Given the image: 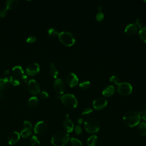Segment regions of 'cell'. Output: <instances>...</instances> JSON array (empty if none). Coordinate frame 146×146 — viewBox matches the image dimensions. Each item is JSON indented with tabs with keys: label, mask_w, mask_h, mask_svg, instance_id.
Instances as JSON below:
<instances>
[{
	"label": "cell",
	"mask_w": 146,
	"mask_h": 146,
	"mask_svg": "<svg viewBox=\"0 0 146 146\" xmlns=\"http://www.w3.org/2000/svg\"><path fill=\"white\" fill-rule=\"evenodd\" d=\"M123 121L124 124L130 127L138 125L140 121L139 113L135 111H129L125 113L123 116Z\"/></svg>",
	"instance_id": "obj_1"
},
{
	"label": "cell",
	"mask_w": 146,
	"mask_h": 146,
	"mask_svg": "<svg viewBox=\"0 0 146 146\" xmlns=\"http://www.w3.org/2000/svg\"><path fill=\"white\" fill-rule=\"evenodd\" d=\"M70 140L69 135L65 132L59 131L52 136L51 144L54 146H65Z\"/></svg>",
	"instance_id": "obj_2"
},
{
	"label": "cell",
	"mask_w": 146,
	"mask_h": 146,
	"mask_svg": "<svg viewBox=\"0 0 146 146\" xmlns=\"http://www.w3.org/2000/svg\"><path fill=\"white\" fill-rule=\"evenodd\" d=\"M58 36L59 40L63 44L67 46L73 45L75 42V37L74 35L67 31H61L58 34Z\"/></svg>",
	"instance_id": "obj_3"
},
{
	"label": "cell",
	"mask_w": 146,
	"mask_h": 146,
	"mask_svg": "<svg viewBox=\"0 0 146 146\" xmlns=\"http://www.w3.org/2000/svg\"><path fill=\"white\" fill-rule=\"evenodd\" d=\"M84 127L86 131L88 133H96L99 131L100 123L98 120H97L96 119L91 117L85 121Z\"/></svg>",
	"instance_id": "obj_4"
},
{
	"label": "cell",
	"mask_w": 146,
	"mask_h": 146,
	"mask_svg": "<svg viewBox=\"0 0 146 146\" xmlns=\"http://www.w3.org/2000/svg\"><path fill=\"white\" fill-rule=\"evenodd\" d=\"M63 104L68 108H73L78 105V101L76 97L71 94H66L60 97Z\"/></svg>",
	"instance_id": "obj_5"
},
{
	"label": "cell",
	"mask_w": 146,
	"mask_h": 146,
	"mask_svg": "<svg viewBox=\"0 0 146 146\" xmlns=\"http://www.w3.org/2000/svg\"><path fill=\"white\" fill-rule=\"evenodd\" d=\"M143 27V24L140 22L139 19H137L135 22L130 23L125 27L124 32L128 35H133L138 31H139Z\"/></svg>",
	"instance_id": "obj_6"
},
{
	"label": "cell",
	"mask_w": 146,
	"mask_h": 146,
	"mask_svg": "<svg viewBox=\"0 0 146 146\" xmlns=\"http://www.w3.org/2000/svg\"><path fill=\"white\" fill-rule=\"evenodd\" d=\"M117 92L122 95H127L131 94L132 91V87L131 84L127 82H120L117 84Z\"/></svg>",
	"instance_id": "obj_7"
},
{
	"label": "cell",
	"mask_w": 146,
	"mask_h": 146,
	"mask_svg": "<svg viewBox=\"0 0 146 146\" xmlns=\"http://www.w3.org/2000/svg\"><path fill=\"white\" fill-rule=\"evenodd\" d=\"M28 90L32 95H37L40 92V85L35 80L31 79L28 83Z\"/></svg>",
	"instance_id": "obj_8"
},
{
	"label": "cell",
	"mask_w": 146,
	"mask_h": 146,
	"mask_svg": "<svg viewBox=\"0 0 146 146\" xmlns=\"http://www.w3.org/2000/svg\"><path fill=\"white\" fill-rule=\"evenodd\" d=\"M65 82L69 86L74 87L78 84V78L74 72H70L66 75L65 78Z\"/></svg>",
	"instance_id": "obj_9"
},
{
	"label": "cell",
	"mask_w": 146,
	"mask_h": 146,
	"mask_svg": "<svg viewBox=\"0 0 146 146\" xmlns=\"http://www.w3.org/2000/svg\"><path fill=\"white\" fill-rule=\"evenodd\" d=\"M94 108L96 110H100L105 107L107 104V100L103 97L99 96L93 101Z\"/></svg>",
	"instance_id": "obj_10"
},
{
	"label": "cell",
	"mask_w": 146,
	"mask_h": 146,
	"mask_svg": "<svg viewBox=\"0 0 146 146\" xmlns=\"http://www.w3.org/2000/svg\"><path fill=\"white\" fill-rule=\"evenodd\" d=\"M39 66L36 63L29 64L26 68V73L30 76H34L39 72Z\"/></svg>",
	"instance_id": "obj_11"
},
{
	"label": "cell",
	"mask_w": 146,
	"mask_h": 146,
	"mask_svg": "<svg viewBox=\"0 0 146 146\" xmlns=\"http://www.w3.org/2000/svg\"><path fill=\"white\" fill-rule=\"evenodd\" d=\"M54 88L59 94H63L65 90V84L63 81L60 78H56L54 82Z\"/></svg>",
	"instance_id": "obj_12"
},
{
	"label": "cell",
	"mask_w": 146,
	"mask_h": 146,
	"mask_svg": "<svg viewBox=\"0 0 146 146\" xmlns=\"http://www.w3.org/2000/svg\"><path fill=\"white\" fill-rule=\"evenodd\" d=\"M47 129V124L43 121H38L35 125L34 130V132L38 135H41L45 132Z\"/></svg>",
	"instance_id": "obj_13"
},
{
	"label": "cell",
	"mask_w": 146,
	"mask_h": 146,
	"mask_svg": "<svg viewBox=\"0 0 146 146\" xmlns=\"http://www.w3.org/2000/svg\"><path fill=\"white\" fill-rule=\"evenodd\" d=\"M21 137L20 133L17 131L11 132L8 136V143L9 145L15 144L19 140Z\"/></svg>",
	"instance_id": "obj_14"
},
{
	"label": "cell",
	"mask_w": 146,
	"mask_h": 146,
	"mask_svg": "<svg viewBox=\"0 0 146 146\" xmlns=\"http://www.w3.org/2000/svg\"><path fill=\"white\" fill-rule=\"evenodd\" d=\"M63 127L64 129L66 131V132L67 133L71 132L73 131L74 128V124L71 121V120H70L68 118V117H66L65 120L63 121Z\"/></svg>",
	"instance_id": "obj_15"
},
{
	"label": "cell",
	"mask_w": 146,
	"mask_h": 146,
	"mask_svg": "<svg viewBox=\"0 0 146 146\" xmlns=\"http://www.w3.org/2000/svg\"><path fill=\"white\" fill-rule=\"evenodd\" d=\"M115 92V87L112 85L107 86L102 91V94L106 96H109L112 95Z\"/></svg>",
	"instance_id": "obj_16"
},
{
	"label": "cell",
	"mask_w": 146,
	"mask_h": 146,
	"mask_svg": "<svg viewBox=\"0 0 146 146\" xmlns=\"http://www.w3.org/2000/svg\"><path fill=\"white\" fill-rule=\"evenodd\" d=\"M18 0H8L6 1L5 6L6 8L8 9H13L15 8L17 5H18Z\"/></svg>",
	"instance_id": "obj_17"
},
{
	"label": "cell",
	"mask_w": 146,
	"mask_h": 146,
	"mask_svg": "<svg viewBox=\"0 0 146 146\" xmlns=\"http://www.w3.org/2000/svg\"><path fill=\"white\" fill-rule=\"evenodd\" d=\"M38 103L39 101L38 98L36 96H32L29 99L28 101V105L30 108H34L37 107V106L38 105Z\"/></svg>",
	"instance_id": "obj_18"
},
{
	"label": "cell",
	"mask_w": 146,
	"mask_h": 146,
	"mask_svg": "<svg viewBox=\"0 0 146 146\" xmlns=\"http://www.w3.org/2000/svg\"><path fill=\"white\" fill-rule=\"evenodd\" d=\"M50 74L51 75L56 79L58 76V75H59V72H58V69L56 68L55 66L54 65V64L53 63H51L50 64Z\"/></svg>",
	"instance_id": "obj_19"
},
{
	"label": "cell",
	"mask_w": 146,
	"mask_h": 146,
	"mask_svg": "<svg viewBox=\"0 0 146 146\" xmlns=\"http://www.w3.org/2000/svg\"><path fill=\"white\" fill-rule=\"evenodd\" d=\"M137 132L141 136H144L146 135V123H141L137 128Z\"/></svg>",
	"instance_id": "obj_20"
},
{
	"label": "cell",
	"mask_w": 146,
	"mask_h": 146,
	"mask_svg": "<svg viewBox=\"0 0 146 146\" xmlns=\"http://www.w3.org/2000/svg\"><path fill=\"white\" fill-rule=\"evenodd\" d=\"M98 137L95 135H93L89 137L87 140V144L88 146H95L97 143Z\"/></svg>",
	"instance_id": "obj_21"
},
{
	"label": "cell",
	"mask_w": 146,
	"mask_h": 146,
	"mask_svg": "<svg viewBox=\"0 0 146 146\" xmlns=\"http://www.w3.org/2000/svg\"><path fill=\"white\" fill-rule=\"evenodd\" d=\"M31 133H32V129L25 128L23 130L21 131L20 133V135L23 138H27L31 136Z\"/></svg>",
	"instance_id": "obj_22"
},
{
	"label": "cell",
	"mask_w": 146,
	"mask_h": 146,
	"mask_svg": "<svg viewBox=\"0 0 146 146\" xmlns=\"http://www.w3.org/2000/svg\"><path fill=\"white\" fill-rule=\"evenodd\" d=\"M9 82L14 86H18L20 84L21 80H20L18 76L13 75L10 77Z\"/></svg>",
	"instance_id": "obj_23"
},
{
	"label": "cell",
	"mask_w": 146,
	"mask_h": 146,
	"mask_svg": "<svg viewBox=\"0 0 146 146\" xmlns=\"http://www.w3.org/2000/svg\"><path fill=\"white\" fill-rule=\"evenodd\" d=\"M12 70H13V72L14 74L16 76L22 75L24 73L22 67H21L19 66H16L14 67L13 68Z\"/></svg>",
	"instance_id": "obj_24"
},
{
	"label": "cell",
	"mask_w": 146,
	"mask_h": 146,
	"mask_svg": "<svg viewBox=\"0 0 146 146\" xmlns=\"http://www.w3.org/2000/svg\"><path fill=\"white\" fill-rule=\"evenodd\" d=\"M140 38L146 43V26H143L139 31Z\"/></svg>",
	"instance_id": "obj_25"
},
{
	"label": "cell",
	"mask_w": 146,
	"mask_h": 146,
	"mask_svg": "<svg viewBox=\"0 0 146 146\" xmlns=\"http://www.w3.org/2000/svg\"><path fill=\"white\" fill-rule=\"evenodd\" d=\"M9 83V79L6 77L3 78H0V90H3L8 86Z\"/></svg>",
	"instance_id": "obj_26"
},
{
	"label": "cell",
	"mask_w": 146,
	"mask_h": 146,
	"mask_svg": "<svg viewBox=\"0 0 146 146\" xmlns=\"http://www.w3.org/2000/svg\"><path fill=\"white\" fill-rule=\"evenodd\" d=\"M30 144L31 146H40V141L35 135H33L30 139Z\"/></svg>",
	"instance_id": "obj_27"
},
{
	"label": "cell",
	"mask_w": 146,
	"mask_h": 146,
	"mask_svg": "<svg viewBox=\"0 0 146 146\" xmlns=\"http://www.w3.org/2000/svg\"><path fill=\"white\" fill-rule=\"evenodd\" d=\"M79 86L80 88L83 90H87L91 87V83L90 81H87V80L83 81L79 83Z\"/></svg>",
	"instance_id": "obj_28"
},
{
	"label": "cell",
	"mask_w": 146,
	"mask_h": 146,
	"mask_svg": "<svg viewBox=\"0 0 146 146\" xmlns=\"http://www.w3.org/2000/svg\"><path fill=\"white\" fill-rule=\"evenodd\" d=\"M70 141L72 146H83V144L82 141L78 140V139L71 137L70 139Z\"/></svg>",
	"instance_id": "obj_29"
},
{
	"label": "cell",
	"mask_w": 146,
	"mask_h": 146,
	"mask_svg": "<svg viewBox=\"0 0 146 146\" xmlns=\"http://www.w3.org/2000/svg\"><path fill=\"white\" fill-rule=\"evenodd\" d=\"M48 34L50 36H56V35H58V33L57 31V30L56 29H55L53 27H51L50 29H49L48 30Z\"/></svg>",
	"instance_id": "obj_30"
},
{
	"label": "cell",
	"mask_w": 146,
	"mask_h": 146,
	"mask_svg": "<svg viewBox=\"0 0 146 146\" xmlns=\"http://www.w3.org/2000/svg\"><path fill=\"white\" fill-rule=\"evenodd\" d=\"M110 80L111 82H112V83H115V84H119L120 83L119 79L118 77H117V76H116V75H112V76L110 78Z\"/></svg>",
	"instance_id": "obj_31"
},
{
	"label": "cell",
	"mask_w": 146,
	"mask_h": 146,
	"mask_svg": "<svg viewBox=\"0 0 146 146\" xmlns=\"http://www.w3.org/2000/svg\"><path fill=\"white\" fill-rule=\"evenodd\" d=\"M93 111V109L91 107H87V108H85L83 110L82 112V113L83 115H89L91 113H92Z\"/></svg>",
	"instance_id": "obj_32"
},
{
	"label": "cell",
	"mask_w": 146,
	"mask_h": 146,
	"mask_svg": "<svg viewBox=\"0 0 146 146\" xmlns=\"http://www.w3.org/2000/svg\"><path fill=\"white\" fill-rule=\"evenodd\" d=\"M104 18V13L102 11H99L96 14V19L97 21H102Z\"/></svg>",
	"instance_id": "obj_33"
},
{
	"label": "cell",
	"mask_w": 146,
	"mask_h": 146,
	"mask_svg": "<svg viewBox=\"0 0 146 146\" xmlns=\"http://www.w3.org/2000/svg\"><path fill=\"white\" fill-rule=\"evenodd\" d=\"M74 131H75V132L76 133V134L78 135H80L82 133V128H81V127L79 125H76L75 127Z\"/></svg>",
	"instance_id": "obj_34"
},
{
	"label": "cell",
	"mask_w": 146,
	"mask_h": 146,
	"mask_svg": "<svg viewBox=\"0 0 146 146\" xmlns=\"http://www.w3.org/2000/svg\"><path fill=\"white\" fill-rule=\"evenodd\" d=\"M7 13V9L5 8H2L0 10V17H5Z\"/></svg>",
	"instance_id": "obj_35"
},
{
	"label": "cell",
	"mask_w": 146,
	"mask_h": 146,
	"mask_svg": "<svg viewBox=\"0 0 146 146\" xmlns=\"http://www.w3.org/2000/svg\"><path fill=\"white\" fill-rule=\"evenodd\" d=\"M23 126H24L25 128H29V129H32V124L29 121H27V120L24 121V122H23Z\"/></svg>",
	"instance_id": "obj_36"
},
{
	"label": "cell",
	"mask_w": 146,
	"mask_h": 146,
	"mask_svg": "<svg viewBox=\"0 0 146 146\" xmlns=\"http://www.w3.org/2000/svg\"><path fill=\"white\" fill-rule=\"evenodd\" d=\"M36 40V38L35 36H29L27 39H26V42L27 43H33Z\"/></svg>",
	"instance_id": "obj_37"
},
{
	"label": "cell",
	"mask_w": 146,
	"mask_h": 146,
	"mask_svg": "<svg viewBox=\"0 0 146 146\" xmlns=\"http://www.w3.org/2000/svg\"><path fill=\"white\" fill-rule=\"evenodd\" d=\"M139 115L140 117H141L143 120L146 121V110L140 111L139 112Z\"/></svg>",
	"instance_id": "obj_38"
},
{
	"label": "cell",
	"mask_w": 146,
	"mask_h": 146,
	"mask_svg": "<svg viewBox=\"0 0 146 146\" xmlns=\"http://www.w3.org/2000/svg\"><path fill=\"white\" fill-rule=\"evenodd\" d=\"M40 97L43 99H46L48 96V93L46 91H42V92H40Z\"/></svg>",
	"instance_id": "obj_39"
},
{
	"label": "cell",
	"mask_w": 146,
	"mask_h": 146,
	"mask_svg": "<svg viewBox=\"0 0 146 146\" xmlns=\"http://www.w3.org/2000/svg\"><path fill=\"white\" fill-rule=\"evenodd\" d=\"M22 78L23 80L26 83H27V84H28L29 80H28V76H27V75L26 74H23L22 75Z\"/></svg>",
	"instance_id": "obj_40"
},
{
	"label": "cell",
	"mask_w": 146,
	"mask_h": 146,
	"mask_svg": "<svg viewBox=\"0 0 146 146\" xmlns=\"http://www.w3.org/2000/svg\"><path fill=\"white\" fill-rule=\"evenodd\" d=\"M83 122V119H82V118H81V117H80V118H79L78 119V123H79V124H82V123Z\"/></svg>",
	"instance_id": "obj_41"
},
{
	"label": "cell",
	"mask_w": 146,
	"mask_h": 146,
	"mask_svg": "<svg viewBox=\"0 0 146 146\" xmlns=\"http://www.w3.org/2000/svg\"><path fill=\"white\" fill-rule=\"evenodd\" d=\"M10 74V70H6L5 71H4V74L7 75H9Z\"/></svg>",
	"instance_id": "obj_42"
},
{
	"label": "cell",
	"mask_w": 146,
	"mask_h": 146,
	"mask_svg": "<svg viewBox=\"0 0 146 146\" xmlns=\"http://www.w3.org/2000/svg\"><path fill=\"white\" fill-rule=\"evenodd\" d=\"M98 10H99V11H101V10H102V6H101L100 5L98 6Z\"/></svg>",
	"instance_id": "obj_43"
},
{
	"label": "cell",
	"mask_w": 146,
	"mask_h": 146,
	"mask_svg": "<svg viewBox=\"0 0 146 146\" xmlns=\"http://www.w3.org/2000/svg\"><path fill=\"white\" fill-rule=\"evenodd\" d=\"M1 96H2V95H1V92H0V97H1Z\"/></svg>",
	"instance_id": "obj_44"
}]
</instances>
